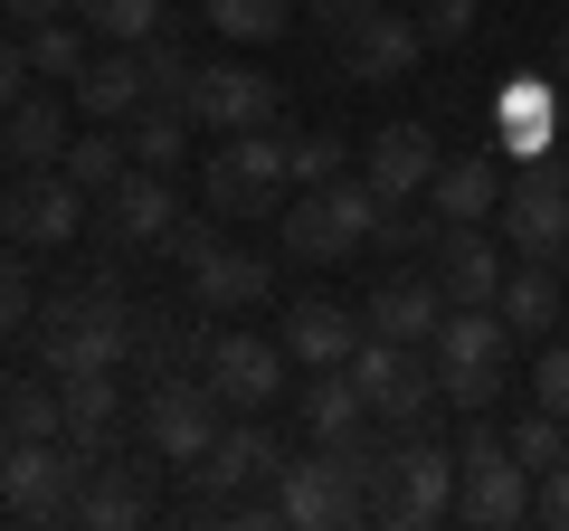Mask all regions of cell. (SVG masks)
Returning a JSON list of instances; mask_svg holds the SVG:
<instances>
[{
	"mask_svg": "<svg viewBox=\"0 0 569 531\" xmlns=\"http://www.w3.org/2000/svg\"><path fill=\"white\" fill-rule=\"evenodd\" d=\"M380 219H389L380 190L351 181V171H332V181H313L305 200L284 209V257L295 266H342V257H361V247L380 238Z\"/></svg>",
	"mask_w": 569,
	"mask_h": 531,
	"instance_id": "cell-1",
	"label": "cell"
},
{
	"mask_svg": "<svg viewBox=\"0 0 569 531\" xmlns=\"http://www.w3.org/2000/svg\"><path fill=\"white\" fill-rule=\"evenodd\" d=\"M39 361L58 370H123L133 361V304H123L114 285H77L58 294V304L39 313Z\"/></svg>",
	"mask_w": 569,
	"mask_h": 531,
	"instance_id": "cell-2",
	"label": "cell"
},
{
	"mask_svg": "<svg viewBox=\"0 0 569 531\" xmlns=\"http://www.w3.org/2000/svg\"><path fill=\"white\" fill-rule=\"evenodd\" d=\"M456 512V455L437 437H389L380 455V484H370V522H399V531H427Z\"/></svg>",
	"mask_w": 569,
	"mask_h": 531,
	"instance_id": "cell-3",
	"label": "cell"
},
{
	"mask_svg": "<svg viewBox=\"0 0 569 531\" xmlns=\"http://www.w3.org/2000/svg\"><path fill=\"white\" fill-rule=\"evenodd\" d=\"M503 238H512V257H531V266H560L569 257V152H531V162H512V181H503Z\"/></svg>",
	"mask_w": 569,
	"mask_h": 531,
	"instance_id": "cell-4",
	"label": "cell"
},
{
	"mask_svg": "<svg viewBox=\"0 0 569 531\" xmlns=\"http://www.w3.org/2000/svg\"><path fill=\"white\" fill-rule=\"evenodd\" d=\"M86 474H96V455L77 437H20V447L0 455V503L20 512V522H77Z\"/></svg>",
	"mask_w": 569,
	"mask_h": 531,
	"instance_id": "cell-5",
	"label": "cell"
},
{
	"mask_svg": "<svg viewBox=\"0 0 569 531\" xmlns=\"http://www.w3.org/2000/svg\"><path fill=\"white\" fill-rule=\"evenodd\" d=\"M200 190L219 219H276L295 171H284V133H228L219 152L200 162Z\"/></svg>",
	"mask_w": 569,
	"mask_h": 531,
	"instance_id": "cell-6",
	"label": "cell"
},
{
	"mask_svg": "<svg viewBox=\"0 0 569 531\" xmlns=\"http://www.w3.org/2000/svg\"><path fill=\"white\" fill-rule=\"evenodd\" d=\"M142 447L152 455H171V465H200L209 447H219V428H228V399L209 380H190V370H162V380H142Z\"/></svg>",
	"mask_w": 569,
	"mask_h": 531,
	"instance_id": "cell-7",
	"label": "cell"
},
{
	"mask_svg": "<svg viewBox=\"0 0 569 531\" xmlns=\"http://www.w3.org/2000/svg\"><path fill=\"white\" fill-rule=\"evenodd\" d=\"M456 522H531V465H512V437H493L485 418H466V447H456Z\"/></svg>",
	"mask_w": 569,
	"mask_h": 531,
	"instance_id": "cell-8",
	"label": "cell"
},
{
	"mask_svg": "<svg viewBox=\"0 0 569 531\" xmlns=\"http://www.w3.org/2000/svg\"><path fill=\"white\" fill-rule=\"evenodd\" d=\"M342 370L361 380L370 418H380L389 437H418L427 418L447 409V399H437V370H418V351H408V342H380V332H361V351H351Z\"/></svg>",
	"mask_w": 569,
	"mask_h": 531,
	"instance_id": "cell-9",
	"label": "cell"
},
{
	"mask_svg": "<svg viewBox=\"0 0 569 531\" xmlns=\"http://www.w3.org/2000/svg\"><path fill=\"white\" fill-rule=\"evenodd\" d=\"M190 123H219V133H276L284 123V86L247 58H219L190 77Z\"/></svg>",
	"mask_w": 569,
	"mask_h": 531,
	"instance_id": "cell-10",
	"label": "cell"
},
{
	"mask_svg": "<svg viewBox=\"0 0 569 531\" xmlns=\"http://www.w3.org/2000/svg\"><path fill=\"white\" fill-rule=\"evenodd\" d=\"M284 361L295 351L284 342H266V332H209V351H200V380L219 389L238 418H257V409H276L284 399Z\"/></svg>",
	"mask_w": 569,
	"mask_h": 531,
	"instance_id": "cell-11",
	"label": "cell"
},
{
	"mask_svg": "<svg viewBox=\"0 0 569 531\" xmlns=\"http://www.w3.org/2000/svg\"><path fill=\"white\" fill-rule=\"evenodd\" d=\"M0 228H10L20 247H67L86 228V190L67 181L58 162H48V171H10V190H0Z\"/></svg>",
	"mask_w": 569,
	"mask_h": 531,
	"instance_id": "cell-12",
	"label": "cell"
},
{
	"mask_svg": "<svg viewBox=\"0 0 569 531\" xmlns=\"http://www.w3.org/2000/svg\"><path fill=\"white\" fill-rule=\"evenodd\" d=\"M418 58H427L418 10H389V0H370L361 20H342V67H351L361 86H399Z\"/></svg>",
	"mask_w": 569,
	"mask_h": 531,
	"instance_id": "cell-13",
	"label": "cell"
},
{
	"mask_svg": "<svg viewBox=\"0 0 569 531\" xmlns=\"http://www.w3.org/2000/svg\"><path fill=\"white\" fill-rule=\"evenodd\" d=\"M427 275H437L447 304H493V294H503V257H493L485 219H437V238H427Z\"/></svg>",
	"mask_w": 569,
	"mask_h": 531,
	"instance_id": "cell-14",
	"label": "cell"
},
{
	"mask_svg": "<svg viewBox=\"0 0 569 531\" xmlns=\"http://www.w3.org/2000/svg\"><path fill=\"white\" fill-rule=\"evenodd\" d=\"M181 275H190V313H247V304L276 294V266H266L257 247H228V238H209Z\"/></svg>",
	"mask_w": 569,
	"mask_h": 531,
	"instance_id": "cell-15",
	"label": "cell"
},
{
	"mask_svg": "<svg viewBox=\"0 0 569 531\" xmlns=\"http://www.w3.org/2000/svg\"><path fill=\"white\" fill-rule=\"evenodd\" d=\"M569 123H560V96H550V77H503V96H493V162H531V152H550Z\"/></svg>",
	"mask_w": 569,
	"mask_h": 531,
	"instance_id": "cell-16",
	"label": "cell"
},
{
	"mask_svg": "<svg viewBox=\"0 0 569 531\" xmlns=\"http://www.w3.org/2000/svg\"><path fill=\"white\" fill-rule=\"evenodd\" d=\"M171 228H181V200H171V171L133 162L114 190H104V238H114V247H162Z\"/></svg>",
	"mask_w": 569,
	"mask_h": 531,
	"instance_id": "cell-17",
	"label": "cell"
},
{
	"mask_svg": "<svg viewBox=\"0 0 569 531\" xmlns=\"http://www.w3.org/2000/svg\"><path fill=\"white\" fill-rule=\"evenodd\" d=\"M437 162H447V152H437V133H427V123H380V133H370V152H361V181L399 209V200H418V190L437 181Z\"/></svg>",
	"mask_w": 569,
	"mask_h": 531,
	"instance_id": "cell-18",
	"label": "cell"
},
{
	"mask_svg": "<svg viewBox=\"0 0 569 531\" xmlns=\"http://www.w3.org/2000/svg\"><path fill=\"white\" fill-rule=\"evenodd\" d=\"M67 96H77L96 123H123V114L152 104V67H142V48H96V58L67 77Z\"/></svg>",
	"mask_w": 569,
	"mask_h": 531,
	"instance_id": "cell-19",
	"label": "cell"
},
{
	"mask_svg": "<svg viewBox=\"0 0 569 531\" xmlns=\"http://www.w3.org/2000/svg\"><path fill=\"white\" fill-rule=\"evenodd\" d=\"M190 474H200V493H247V484H276L284 474V447H276V428L238 418V428H219V447H209Z\"/></svg>",
	"mask_w": 569,
	"mask_h": 531,
	"instance_id": "cell-20",
	"label": "cell"
},
{
	"mask_svg": "<svg viewBox=\"0 0 569 531\" xmlns=\"http://www.w3.org/2000/svg\"><path fill=\"white\" fill-rule=\"evenodd\" d=\"M437 323H447V294H437V275H389V285L361 304V332H380V342H408V351L437 342Z\"/></svg>",
	"mask_w": 569,
	"mask_h": 531,
	"instance_id": "cell-21",
	"label": "cell"
},
{
	"mask_svg": "<svg viewBox=\"0 0 569 531\" xmlns=\"http://www.w3.org/2000/svg\"><path fill=\"white\" fill-rule=\"evenodd\" d=\"M276 342L295 351L305 370H342L351 351H361V313H351V304H323V294H305V304H284Z\"/></svg>",
	"mask_w": 569,
	"mask_h": 531,
	"instance_id": "cell-22",
	"label": "cell"
},
{
	"mask_svg": "<svg viewBox=\"0 0 569 531\" xmlns=\"http://www.w3.org/2000/svg\"><path fill=\"white\" fill-rule=\"evenodd\" d=\"M427 200H437V219H493V209H503V171H493V143H485V152H456V162H437Z\"/></svg>",
	"mask_w": 569,
	"mask_h": 531,
	"instance_id": "cell-23",
	"label": "cell"
},
{
	"mask_svg": "<svg viewBox=\"0 0 569 531\" xmlns=\"http://www.w3.org/2000/svg\"><path fill=\"white\" fill-rule=\"evenodd\" d=\"M437 370H466V361H503L512 351V323H503V304H447V323H437Z\"/></svg>",
	"mask_w": 569,
	"mask_h": 531,
	"instance_id": "cell-24",
	"label": "cell"
},
{
	"mask_svg": "<svg viewBox=\"0 0 569 531\" xmlns=\"http://www.w3.org/2000/svg\"><path fill=\"white\" fill-rule=\"evenodd\" d=\"M58 152H67V114L48 96H20L10 114H0V162L10 171H48Z\"/></svg>",
	"mask_w": 569,
	"mask_h": 531,
	"instance_id": "cell-25",
	"label": "cell"
},
{
	"mask_svg": "<svg viewBox=\"0 0 569 531\" xmlns=\"http://www.w3.org/2000/svg\"><path fill=\"white\" fill-rule=\"evenodd\" d=\"M58 409H67V437H77L86 455H104V437H114V418H123L114 370H67V380H58Z\"/></svg>",
	"mask_w": 569,
	"mask_h": 531,
	"instance_id": "cell-26",
	"label": "cell"
},
{
	"mask_svg": "<svg viewBox=\"0 0 569 531\" xmlns=\"http://www.w3.org/2000/svg\"><path fill=\"white\" fill-rule=\"evenodd\" d=\"M209 351V332L200 323H181L171 304H133V361H142V380H162V370H190Z\"/></svg>",
	"mask_w": 569,
	"mask_h": 531,
	"instance_id": "cell-27",
	"label": "cell"
},
{
	"mask_svg": "<svg viewBox=\"0 0 569 531\" xmlns=\"http://www.w3.org/2000/svg\"><path fill=\"white\" fill-rule=\"evenodd\" d=\"M77 522H86V531H133V522H152L142 474H123V465H104V455H96V474H86V493H77Z\"/></svg>",
	"mask_w": 569,
	"mask_h": 531,
	"instance_id": "cell-28",
	"label": "cell"
},
{
	"mask_svg": "<svg viewBox=\"0 0 569 531\" xmlns=\"http://www.w3.org/2000/svg\"><path fill=\"white\" fill-rule=\"evenodd\" d=\"M295 409H305V437H351V428H370V399H361L351 370H313V380L295 389Z\"/></svg>",
	"mask_w": 569,
	"mask_h": 531,
	"instance_id": "cell-29",
	"label": "cell"
},
{
	"mask_svg": "<svg viewBox=\"0 0 569 531\" xmlns=\"http://www.w3.org/2000/svg\"><path fill=\"white\" fill-rule=\"evenodd\" d=\"M493 304H503L512 342H550V323H560V285H550V266H531V257L503 275V294H493Z\"/></svg>",
	"mask_w": 569,
	"mask_h": 531,
	"instance_id": "cell-30",
	"label": "cell"
},
{
	"mask_svg": "<svg viewBox=\"0 0 569 531\" xmlns=\"http://www.w3.org/2000/svg\"><path fill=\"white\" fill-rule=\"evenodd\" d=\"M200 10H209V29L238 39V48H266V39L295 29V0H200Z\"/></svg>",
	"mask_w": 569,
	"mask_h": 531,
	"instance_id": "cell-31",
	"label": "cell"
},
{
	"mask_svg": "<svg viewBox=\"0 0 569 531\" xmlns=\"http://www.w3.org/2000/svg\"><path fill=\"white\" fill-rule=\"evenodd\" d=\"M58 171L86 190V200H104V190L133 171V143H114V133H86V143H67V152H58Z\"/></svg>",
	"mask_w": 569,
	"mask_h": 531,
	"instance_id": "cell-32",
	"label": "cell"
},
{
	"mask_svg": "<svg viewBox=\"0 0 569 531\" xmlns=\"http://www.w3.org/2000/svg\"><path fill=\"white\" fill-rule=\"evenodd\" d=\"M77 20L104 48H142V39H162V0H77Z\"/></svg>",
	"mask_w": 569,
	"mask_h": 531,
	"instance_id": "cell-33",
	"label": "cell"
},
{
	"mask_svg": "<svg viewBox=\"0 0 569 531\" xmlns=\"http://www.w3.org/2000/svg\"><path fill=\"white\" fill-rule=\"evenodd\" d=\"M86 39H96V29H86L77 10H58V20H39V29H29V67H39V77H77V67L96 58Z\"/></svg>",
	"mask_w": 569,
	"mask_h": 531,
	"instance_id": "cell-34",
	"label": "cell"
},
{
	"mask_svg": "<svg viewBox=\"0 0 569 531\" xmlns=\"http://www.w3.org/2000/svg\"><path fill=\"white\" fill-rule=\"evenodd\" d=\"M181 104H142V114H133V133H123V143H133V162H152V171H171V162H181V152H190V133H181Z\"/></svg>",
	"mask_w": 569,
	"mask_h": 531,
	"instance_id": "cell-35",
	"label": "cell"
},
{
	"mask_svg": "<svg viewBox=\"0 0 569 531\" xmlns=\"http://www.w3.org/2000/svg\"><path fill=\"white\" fill-rule=\"evenodd\" d=\"M512 465H531V484H541L550 465H569V418H550V409H531L522 428H512Z\"/></svg>",
	"mask_w": 569,
	"mask_h": 531,
	"instance_id": "cell-36",
	"label": "cell"
},
{
	"mask_svg": "<svg viewBox=\"0 0 569 531\" xmlns=\"http://www.w3.org/2000/svg\"><path fill=\"white\" fill-rule=\"evenodd\" d=\"M437 399H447L456 418H485L493 399H503V361H466V370H437Z\"/></svg>",
	"mask_w": 569,
	"mask_h": 531,
	"instance_id": "cell-37",
	"label": "cell"
},
{
	"mask_svg": "<svg viewBox=\"0 0 569 531\" xmlns=\"http://www.w3.org/2000/svg\"><path fill=\"white\" fill-rule=\"evenodd\" d=\"M351 152H342V133H284V171H295V190H313V181H332Z\"/></svg>",
	"mask_w": 569,
	"mask_h": 531,
	"instance_id": "cell-38",
	"label": "cell"
},
{
	"mask_svg": "<svg viewBox=\"0 0 569 531\" xmlns=\"http://www.w3.org/2000/svg\"><path fill=\"white\" fill-rule=\"evenodd\" d=\"M0 399H10V428H20V437H67L58 389H0Z\"/></svg>",
	"mask_w": 569,
	"mask_h": 531,
	"instance_id": "cell-39",
	"label": "cell"
},
{
	"mask_svg": "<svg viewBox=\"0 0 569 531\" xmlns=\"http://www.w3.org/2000/svg\"><path fill=\"white\" fill-rule=\"evenodd\" d=\"M531 409L569 418V342H541V361H531Z\"/></svg>",
	"mask_w": 569,
	"mask_h": 531,
	"instance_id": "cell-40",
	"label": "cell"
},
{
	"mask_svg": "<svg viewBox=\"0 0 569 531\" xmlns=\"http://www.w3.org/2000/svg\"><path fill=\"white\" fill-rule=\"evenodd\" d=\"M20 323H39V294H29V266L0 247V332H20Z\"/></svg>",
	"mask_w": 569,
	"mask_h": 531,
	"instance_id": "cell-41",
	"label": "cell"
},
{
	"mask_svg": "<svg viewBox=\"0 0 569 531\" xmlns=\"http://www.w3.org/2000/svg\"><path fill=\"white\" fill-rule=\"evenodd\" d=\"M418 29H427V48H466L475 39V0H427Z\"/></svg>",
	"mask_w": 569,
	"mask_h": 531,
	"instance_id": "cell-42",
	"label": "cell"
},
{
	"mask_svg": "<svg viewBox=\"0 0 569 531\" xmlns=\"http://www.w3.org/2000/svg\"><path fill=\"white\" fill-rule=\"evenodd\" d=\"M531 522H550V531H569V465H550L541 484H531Z\"/></svg>",
	"mask_w": 569,
	"mask_h": 531,
	"instance_id": "cell-43",
	"label": "cell"
},
{
	"mask_svg": "<svg viewBox=\"0 0 569 531\" xmlns=\"http://www.w3.org/2000/svg\"><path fill=\"white\" fill-rule=\"evenodd\" d=\"M29 77H39V67H29V39H0V114L29 96Z\"/></svg>",
	"mask_w": 569,
	"mask_h": 531,
	"instance_id": "cell-44",
	"label": "cell"
},
{
	"mask_svg": "<svg viewBox=\"0 0 569 531\" xmlns=\"http://www.w3.org/2000/svg\"><path fill=\"white\" fill-rule=\"evenodd\" d=\"M0 10H20V29H39V20H58V10H77V0H0Z\"/></svg>",
	"mask_w": 569,
	"mask_h": 531,
	"instance_id": "cell-45",
	"label": "cell"
},
{
	"mask_svg": "<svg viewBox=\"0 0 569 531\" xmlns=\"http://www.w3.org/2000/svg\"><path fill=\"white\" fill-rule=\"evenodd\" d=\"M305 10H323V20H332V29H342V20H361L370 0H305Z\"/></svg>",
	"mask_w": 569,
	"mask_h": 531,
	"instance_id": "cell-46",
	"label": "cell"
},
{
	"mask_svg": "<svg viewBox=\"0 0 569 531\" xmlns=\"http://www.w3.org/2000/svg\"><path fill=\"white\" fill-rule=\"evenodd\" d=\"M10 447H20V428H10V399H0V455H10Z\"/></svg>",
	"mask_w": 569,
	"mask_h": 531,
	"instance_id": "cell-47",
	"label": "cell"
},
{
	"mask_svg": "<svg viewBox=\"0 0 569 531\" xmlns=\"http://www.w3.org/2000/svg\"><path fill=\"white\" fill-rule=\"evenodd\" d=\"M550 67H560V86H569V29H560V48H550Z\"/></svg>",
	"mask_w": 569,
	"mask_h": 531,
	"instance_id": "cell-48",
	"label": "cell"
}]
</instances>
